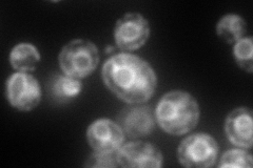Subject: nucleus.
<instances>
[{"label":"nucleus","mask_w":253,"mask_h":168,"mask_svg":"<svg viewBox=\"0 0 253 168\" xmlns=\"http://www.w3.org/2000/svg\"><path fill=\"white\" fill-rule=\"evenodd\" d=\"M89 145L98 153H116L124 143L125 134L120 124L109 119H99L86 131Z\"/></svg>","instance_id":"nucleus-9"},{"label":"nucleus","mask_w":253,"mask_h":168,"mask_svg":"<svg viewBox=\"0 0 253 168\" xmlns=\"http://www.w3.org/2000/svg\"><path fill=\"white\" fill-rule=\"evenodd\" d=\"M216 33L225 42L232 44L244 38L246 33V22L239 15L228 14L217 22Z\"/></svg>","instance_id":"nucleus-13"},{"label":"nucleus","mask_w":253,"mask_h":168,"mask_svg":"<svg viewBox=\"0 0 253 168\" xmlns=\"http://www.w3.org/2000/svg\"><path fill=\"white\" fill-rule=\"evenodd\" d=\"M226 134L233 145L249 149L252 147V113L247 107L232 110L226 119Z\"/></svg>","instance_id":"nucleus-10"},{"label":"nucleus","mask_w":253,"mask_h":168,"mask_svg":"<svg viewBox=\"0 0 253 168\" xmlns=\"http://www.w3.org/2000/svg\"><path fill=\"white\" fill-rule=\"evenodd\" d=\"M252 165V156L249 153L242 149H231L226 151V153L221 156L218 167L251 168Z\"/></svg>","instance_id":"nucleus-15"},{"label":"nucleus","mask_w":253,"mask_h":168,"mask_svg":"<svg viewBox=\"0 0 253 168\" xmlns=\"http://www.w3.org/2000/svg\"><path fill=\"white\" fill-rule=\"evenodd\" d=\"M82 90L81 80L68 75H57L49 84L51 98L58 103H66L75 99Z\"/></svg>","instance_id":"nucleus-11"},{"label":"nucleus","mask_w":253,"mask_h":168,"mask_svg":"<svg viewBox=\"0 0 253 168\" xmlns=\"http://www.w3.org/2000/svg\"><path fill=\"white\" fill-rule=\"evenodd\" d=\"M86 167H117L116 153H98L95 151L85 163Z\"/></svg>","instance_id":"nucleus-16"},{"label":"nucleus","mask_w":253,"mask_h":168,"mask_svg":"<svg viewBox=\"0 0 253 168\" xmlns=\"http://www.w3.org/2000/svg\"><path fill=\"white\" fill-rule=\"evenodd\" d=\"M218 156L216 141L208 134H194L181 141L177 149L179 163L185 167L207 168L214 165Z\"/></svg>","instance_id":"nucleus-4"},{"label":"nucleus","mask_w":253,"mask_h":168,"mask_svg":"<svg viewBox=\"0 0 253 168\" xmlns=\"http://www.w3.org/2000/svg\"><path fill=\"white\" fill-rule=\"evenodd\" d=\"M252 52H253V41L251 37H244L239 41L235 42L233 47V55L239 67L252 73L253 71V61H252Z\"/></svg>","instance_id":"nucleus-14"},{"label":"nucleus","mask_w":253,"mask_h":168,"mask_svg":"<svg viewBox=\"0 0 253 168\" xmlns=\"http://www.w3.org/2000/svg\"><path fill=\"white\" fill-rule=\"evenodd\" d=\"M98 63L97 47L89 40H73L63 46L59 54V65L63 73L77 79L91 75Z\"/></svg>","instance_id":"nucleus-3"},{"label":"nucleus","mask_w":253,"mask_h":168,"mask_svg":"<svg viewBox=\"0 0 253 168\" xmlns=\"http://www.w3.org/2000/svg\"><path fill=\"white\" fill-rule=\"evenodd\" d=\"M39 61H41V54L36 46L31 43H19L15 45L10 54L11 66L18 73L34 71Z\"/></svg>","instance_id":"nucleus-12"},{"label":"nucleus","mask_w":253,"mask_h":168,"mask_svg":"<svg viewBox=\"0 0 253 168\" xmlns=\"http://www.w3.org/2000/svg\"><path fill=\"white\" fill-rule=\"evenodd\" d=\"M111 52H113V47L112 46H110V47H108V49H107V53H111Z\"/></svg>","instance_id":"nucleus-17"},{"label":"nucleus","mask_w":253,"mask_h":168,"mask_svg":"<svg viewBox=\"0 0 253 168\" xmlns=\"http://www.w3.org/2000/svg\"><path fill=\"white\" fill-rule=\"evenodd\" d=\"M118 165L128 168H158L163 166L161 150L150 143L136 141L122 145L116 151Z\"/></svg>","instance_id":"nucleus-8"},{"label":"nucleus","mask_w":253,"mask_h":168,"mask_svg":"<svg viewBox=\"0 0 253 168\" xmlns=\"http://www.w3.org/2000/svg\"><path fill=\"white\" fill-rule=\"evenodd\" d=\"M150 36L148 20L139 13H128L116 22L114 38L123 51H135L145 45Z\"/></svg>","instance_id":"nucleus-5"},{"label":"nucleus","mask_w":253,"mask_h":168,"mask_svg":"<svg viewBox=\"0 0 253 168\" xmlns=\"http://www.w3.org/2000/svg\"><path fill=\"white\" fill-rule=\"evenodd\" d=\"M102 80L116 97L128 104L147 102L156 90L155 71L135 55L122 53L108 59L101 71Z\"/></svg>","instance_id":"nucleus-1"},{"label":"nucleus","mask_w":253,"mask_h":168,"mask_svg":"<svg viewBox=\"0 0 253 168\" xmlns=\"http://www.w3.org/2000/svg\"><path fill=\"white\" fill-rule=\"evenodd\" d=\"M6 98L13 107L30 111L41 102V85L33 76L15 73L6 81Z\"/></svg>","instance_id":"nucleus-6"},{"label":"nucleus","mask_w":253,"mask_h":168,"mask_svg":"<svg viewBox=\"0 0 253 168\" xmlns=\"http://www.w3.org/2000/svg\"><path fill=\"white\" fill-rule=\"evenodd\" d=\"M155 118L166 133L181 135L194 130L199 123L200 106L189 93L172 91L164 95L158 102Z\"/></svg>","instance_id":"nucleus-2"},{"label":"nucleus","mask_w":253,"mask_h":168,"mask_svg":"<svg viewBox=\"0 0 253 168\" xmlns=\"http://www.w3.org/2000/svg\"><path fill=\"white\" fill-rule=\"evenodd\" d=\"M155 119L151 106L140 103L125 107L118 115L117 121L125 134L131 139H139L153 132Z\"/></svg>","instance_id":"nucleus-7"}]
</instances>
